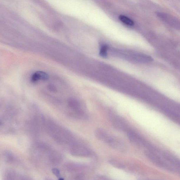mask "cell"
Returning <instances> with one entry per match:
<instances>
[{
	"label": "cell",
	"instance_id": "obj_1",
	"mask_svg": "<svg viewBox=\"0 0 180 180\" xmlns=\"http://www.w3.org/2000/svg\"><path fill=\"white\" fill-rule=\"evenodd\" d=\"M30 82L44 100L65 117H85L84 105L66 81L43 72Z\"/></svg>",
	"mask_w": 180,
	"mask_h": 180
},
{
	"label": "cell",
	"instance_id": "obj_2",
	"mask_svg": "<svg viewBox=\"0 0 180 180\" xmlns=\"http://www.w3.org/2000/svg\"><path fill=\"white\" fill-rule=\"evenodd\" d=\"M24 115L19 105L11 100L3 98L0 103V131L3 135H12L26 130L29 116Z\"/></svg>",
	"mask_w": 180,
	"mask_h": 180
},
{
	"label": "cell",
	"instance_id": "obj_3",
	"mask_svg": "<svg viewBox=\"0 0 180 180\" xmlns=\"http://www.w3.org/2000/svg\"><path fill=\"white\" fill-rule=\"evenodd\" d=\"M117 54L119 55L120 56L124 57L125 59L133 60L142 63H148L153 61V59L150 56L143 54L136 53L133 52H123V51H118ZM117 52V51H116Z\"/></svg>",
	"mask_w": 180,
	"mask_h": 180
},
{
	"label": "cell",
	"instance_id": "obj_4",
	"mask_svg": "<svg viewBox=\"0 0 180 180\" xmlns=\"http://www.w3.org/2000/svg\"><path fill=\"white\" fill-rule=\"evenodd\" d=\"M146 155L149 159L156 166L170 171H174V168L169 164L162 156H161L156 153L151 151H147Z\"/></svg>",
	"mask_w": 180,
	"mask_h": 180
},
{
	"label": "cell",
	"instance_id": "obj_5",
	"mask_svg": "<svg viewBox=\"0 0 180 180\" xmlns=\"http://www.w3.org/2000/svg\"><path fill=\"white\" fill-rule=\"evenodd\" d=\"M157 15L161 20L173 28L180 30V22L168 14L157 12Z\"/></svg>",
	"mask_w": 180,
	"mask_h": 180
},
{
	"label": "cell",
	"instance_id": "obj_6",
	"mask_svg": "<svg viewBox=\"0 0 180 180\" xmlns=\"http://www.w3.org/2000/svg\"><path fill=\"white\" fill-rule=\"evenodd\" d=\"M70 153L72 155L79 157H89L92 154L90 151L82 143L77 145Z\"/></svg>",
	"mask_w": 180,
	"mask_h": 180
},
{
	"label": "cell",
	"instance_id": "obj_7",
	"mask_svg": "<svg viewBox=\"0 0 180 180\" xmlns=\"http://www.w3.org/2000/svg\"><path fill=\"white\" fill-rule=\"evenodd\" d=\"M95 135L98 139L105 141V142L108 139L110 136L106 132L100 129H98L95 132Z\"/></svg>",
	"mask_w": 180,
	"mask_h": 180
},
{
	"label": "cell",
	"instance_id": "obj_8",
	"mask_svg": "<svg viewBox=\"0 0 180 180\" xmlns=\"http://www.w3.org/2000/svg\"><path fill=\"white\" fill-rule=\"evenodd\" d=\"M119 18L120 21L128 26H133L134 24V22L126 16L121 15L119 16Z\"/></svg>",
	"mask_w": 180,
	"mask_h": 180
},
{
	"label": "cell",
	"instance_id": "obj_9",
	"mask_svg": "<svg viewBox=\"0 0 180 180\" xmlns=\"http://www.w3.org/2000/svg\"><path fill=\"white\" fill-rule=\"evenodd\" d=\"M109 47L106 44L102 45L100 49V55L103 57L106 58L108 56V51Z\"/></svg>",
	"mask_w": 180,
	"mask_h": 180
},
{
	"label": "cell",
	"instance_id": "obj_10",
	"mask_svg": "<svg viewBox=\"0 0 180 180\" xmlns=\"http://www.w3.org/2000/svg\"><path fill=\"white\" fill-rule=\"evenodd\" d=\"M4 180H16L15 172L12 171L6 172L5 174Z\"/></svg>",
	"mask_w": 180,
	"mask_h": 180
},
{
	"label": "cell",
	"instance_id": "obj_11",
	"mask_svg": "<svg viewBox=\"0 0 180 180\" xmlns=\"http://www.w3.org/2000/svg\"><path fill=\"white\" fill-rule=\"evenodd\" d=\"M54 173L55 174L56 176H59L60 175V171L59 170L57 169H55L53 170Z\"/></svg>",
	"mask_w": 180,
	"mask_h": 180
},
{
	"label": "cell",
	"instance_id": "obj_12",
	"mask_svg": "<svg viewBox=\"0 0 180 180\" xmlns=\"http://www.w3.org/2000/svg\"><path fill=\"white\" fill-rule=\"evenodd\" d=\"M95 180H109L106 179V178L101 177V176H99V177H97L95 178Z\"/></svg>",
	"mask_w": 180,
	"mask_h": 180
},
{
	"label": "cell",
	"instance_id": "obj_13",
	"mask_svg": "<svg viewBox=\"0 0 180 180\" xmlns=\"http://www.w3.org/2000/svg\"><path fill=\"white\" fill-rule=\"evenodd\" d=\"M20 180H31L28 178L24 177H22L20 178Z\"/></svg>",
	"mask_w": 180,
	"mask_h": 180
}]
</instances>
